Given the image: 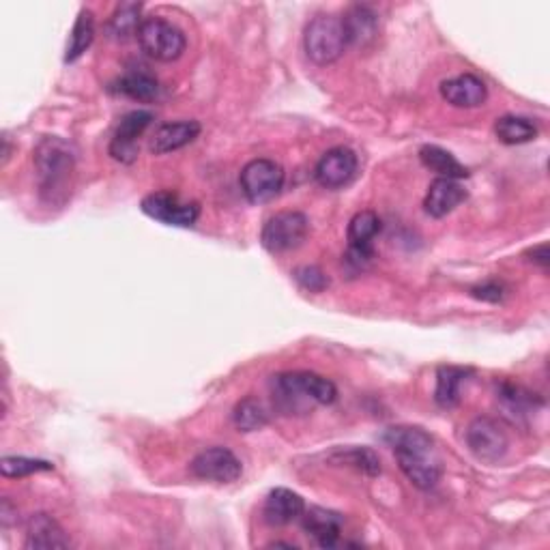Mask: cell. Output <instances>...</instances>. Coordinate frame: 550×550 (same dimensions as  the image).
Returning a JSON list of instances; mask_svg holds the SVG:
<instances>
[{
	"label": "cell",
	"instance_id": "obj_1",
	"mask_svg": "<svg viewBox=\"0 0 550 550\" xmlns=\"http://www.w3.org/2000/svg\"><path fill=\"white\" fill-rule=\"evenodd\" d=\"M385 441L392 445L400 471L419 490H432L441 482L443 465L434 447V439L422 428H389Z\"/></svg>",
	"mask_w": 550,
	"mask_h": 550
},
{
	"label": "cell",
	"instance_id": "obj_2",
	"mask_svg": "<svg viewBox=\"0 0 550 550\" xmlns=\"http://www.w3.org/2000/svg\"><path fill=\"white\" fill-rule=\"evenodd\" d=\"M338 389L329 379L314 372H284L273 376V400L284 413H310L314 407H329Z\"/></svg>",
	"mask_w": 550,
	"mask_h": 550
},
{
	"label": "cell",
	"instance_id": "obj_3",
	"mask_svg": "<svg viewBox=\"0 0 550 550\" xmlns=\"http://www.w3.org/2000/svg\"><path fill=\"white\" fill-rule=\"evenodd\" d=\"M35 166L41 194L56 200V196L65 192L71 172H74V149L61 138H43L35 151Z\"/></svg>",
	"mask_w": 550,
	"mask_h": 550
},
{
	"label": "cell",
	"instance_id": "obj_4",
	"mask_svg": "<svg viewBox=\"0 0 550 550\" xmlns=\"http://www.w3.org/2000/svg\"><path fill=\"white\" fill-rule=\"evenodd\" d=\"M346 48H349V41H346L342 20L331 13H321L306 26L303 50L314 65L327 67L336 63Z\"/></svg>",
	"mask_w": 550,
	"mask_h": 550
},
{
	"label": "cell",
	"instance_id": "obj_5",
	"mask_svg": "<svg viewBox=\"0 0 550 550\" xmlns=\"http://www.w3.org/2000/svg\"><path fill=\"white\" fill-rule=\"evenodd\" d=\"M136 39L142 52L159 63L179 61L187 48V39L181 28L157 16L142 20Z\"/></svg>",
	"mask_w": 550,
	"mask_h": 550
},
{
	"label": "cell",
	"instance_id": "obj_6",
	"mask_svg": "<svg viewBox=\"0 0 550 550\" xmlns=\"http://www.w3.org/2000/svg\"><path fill=\"white\" fill-rule=\"evenodd\" d=\"M310 235V220L301 211H280L271 215L260 233V243L271 254L297 250Z\"/></svg>",
	"mask_w": 550,
	"mask_h": 550
},
{
	"label": "cell",
	"instance_id": "obj_7",
	"mask_svg": "<svg viewBox=\"0 0 550 550\" xmlns=\"http://www.w3.org/2000/svg\"><path fill=\"white\" fill-rule=\"evenodd\" d=\"M284 181V168L267 157L252 159V162L243 166L239 177L241 190L252 205H265V202H271L275 196H280Z\"/></svg>",
	"mask_w": 550,
	"mask_h": 550
},
{
	"label": "cell",
	"instance_id": "obj_8",
	"mask_svg": "<svg viewBox=\"0 0 550 550\" xmlns=\"http://www.w3.org/2000/svg\"><path fill=\"white\" fill-rule=\"evenodd\" d=\"M465 441L469 452L488 465L503 460L510 450V437L508 430L495 417H475L467 426Z\"/></svg>",
	"mask_w": 550,
	"mask_h": 550
},
{
	"label": "cell",
	"instance_id": "obj_9",
	"mask_svg": "<svg viewBox=\"0 0 550 550\" xmlns=\"http://www.w3.org/2000/svg\"><path fill=\"white\" fill-rule=\"evenodd\" d=\"M140 207L142 213L149 215L151 220L177 228L194 226L200 215L198 202L185 200L177 192H153L142 200Z\"/></svg>",
	"mask_w": 550,
	"mask_h": 550
},
{
	"label": "cell",
	"instance_id": "obj_10",
	"mask_svg": "<svg viewBox=\"0 0 550 550\" xmlns=\"http://www.w3.org/2000/svg\"><path fill=\"white\" fill-rule=\"evenodd\" d=\"M190 471L198 480L215 484H233L241 477L243 465L228 447H209V450L200 452L192 460Z\"/></svg>",
	"mask_w": 550,
	"mask_h": 550
},
{
	"label": "cell",
	"instance_id": "obj_11",
	"mask_svg": "<svg viewBox=\"0 0 550 550\" xmlns=\"http://www.w3.org/2000/svg\"><path fill=\"white\" fill-rule=\"evenodd\" d=\"M359 170V159L357 153L349 147H334L323 157L318 159L314 168V177L318 185H323L325 190H340V187L349 185Z\"/></svg>",
	"mask_w": 550,
	"mask_h": 550
},
{
	"label": "cell",
	"instance_id": "obj_12",
	"mask_svg": "<svg viewBox=\"0 0 550 550\" xmlns=\"http://www.w3.org/2000/svg\"><path fill=\"white\" fill-rule=\"evenodd\" d=\"M153 123V114L147 110H134L125 114L121 119L117 132H114L108 153L112 159H117L121 164H134L140 149H138V140L140 136L147 132V127Z\"/></svg>",
	"mask_w": 550,
	"mask_h": 550
},
{
	"label": "cell",
	"instance_id": "obj_13",
	"mask_svg": "<svg viewBox=\"0 0 550 550\" xmlns=\"http://www.w3.org/2000/svg\"><path fill=\"white\" fill-rule=\"evenodd\" d=\"M344 26V35L349 46L366 50L374 46L376 39H379L381 33V20L379 13H376L368 5H351L344 11V16L340 18Z\"/></svg>",
	"mask_w": 550,
	"mask_h": 550
},
{
	"label": "cell",
	"instance_id": "obj_14",
	"mask_svg": "<svg viewBox=\"0 0 550 550\" xmlns=\"http://www.w3.org/2000/svg\"><path fill=\"white\" fill-rule=\"evenodd\" d=\"M441 97L454 108H480L488 99V89L480 76L460 74L456 78L443 80L439 86Z\"/></svg>",
	"mask_w": 550,
	"mask_h": 550
},
{
	"label": "cell",
	"instance_id": "obj_15",
	"mask_svg": "<svg viewBox=\"0 0 550 550\" xmlns=\"http://www.w3.org/2000/svg\"><path fill=\"white\" fill-rule=\"evenodd\" d=\"M467 198H469V192L465 190V185H462L460 181L437 177L430 183L428 192H426L424 211L430 217H437V220H441V217L450 215L456 207H460Z\"/></svg>",
	"mask_w": 550,
	"mask_h": 550
},
{
	"label": "cell",
	"instance_id": "obj_16",
	"mask_svg": "<svg viewBox=\"0 0 550 550\" xmlns=\"http://www.w3.org/2000/svg\"><path fill=\"white\" fill-rule=\"evenodd\" d=\"M26 548L33 550H52V548H69L71 540L65 529L56 523L50 514H33L26 520Z\"/></svg>",
	"mask_w": 550,
	"mask_h": 550
},
{
	"label": "cell",
	"instance_id": "obj_17",
	"mask_svg": "<svg viewBox=\"0 0 550 550\" xmlns=\"http://www.w3.org/2000/svg\"><path fill=\"white\" fill-rule=\"evenodd\" d=\"M303 512H306V501H303L297 492L288 488L271 490L263 508V516L271 527L291 525L293 520L301 518Z\"/></svg>",
	"mask_w": 550,
	"mask_h": 550
},
{
	"label": "cell",
	"instance_id": "obj_18",
	"mask_svg": "<svg viewBox=\"0 0 550 550\" xmlns=\"http://www.w3.org/2000/svg\"><path fill=\"white\" fill-rule=\"evenodd\" d=\"M200 129L202 127L198 121H175V123L159 125L151 138V151L155 155L179 151L200 136Z\"/></svg>",
	"mask_w": 550,
	"mask_h": 550
},
{
	"label": "cell",
	"instance_id": "obj_19",
	"mask_svg": "<svg viewBox=\"0 0 550 550\" xmlns=\"http://www.w3.org/2000/svg\"><path fill=\"white\" fill-rule=\"evenodd\" d=\"M303 529L308 531L310 538L321 548H334L340 542L342 518L336 512L323 508H310L301 514Z\"/></svg>",
	"mask_w": 550,
	"mask_h": 550
},
{
	"label": "cell",
	"instance_id": "obj_20",
	"mask_svg": "<svg viewBox=\"0 0 550 550\" xmlns=\"http://www.w3.org/2000/svg\"><path fill=\"white\" fill-rule=\"evenodd\" d=\"M112 91L117 95L127 97V99L144 101V104H149V101H155L159 97L162 86H159L157 78L147 74V71H129V74L121 76L117 82L112 84Z\"/></svg>",
	"mask_w": 550,
	"mask_h": 550
},
{
	"label": "cell",
	"instance_id": "obj_21",
	"mask_svg": "<svg viewBox=\"0 0 550 550\" xmlns=\"http://www.w3.org/2000/svg\"><path fill=\"white\" fill-rule=\"evenodd\" d=\"M471 370L458 366H443L437 372V389H434V400L441 409H454L460 404L462 385L467 383Z\"/></svg>",
	"mask_w": 550,
	"mask_h": 550
},
{
	"label": "cell",
	"instance_id": "obj_22",
	"mask_svg": "<svg viewBox=\"0 0 550 550\" xmlns=\"http://www.w3.org/2000/svg\"><path fill=\"white\" fill-rule=\"evenodd\" d=\"M419 159H422V164L428 170L437 172L441 179L460 181L469 177V170L462 166L450 151L434 147V144H426V147H422V151H419Z\"/></svg>",
	"mask_w": 550,
	"mask_h": 550
},
{
	"label": "cell",
	"instance_id": "obj_23",
	"mask_svg": "<svg viewBox=\"0 0 550 550\" xmlns=\"http://www.w3.org/2000/svg\"><path fill=\"white\" fill-rule=\"evenodd\" d=\"M142 5L140 3H121L110 16L106 31L108 37L114 41H127L138 35V28L142 24Z\"/></svg>",
	"mask_w": 550,
	"mask_h": 550
},
{
	"label": "cell",
	"instance_id": "obj_24",
	"mask_svg": "<svg viewBox=\"0 0 550 550\" xmlns=\"http://www.w3.org/2000/svg\"><path fill=\"white\" fill-rule=\"evenodd\" d=\"M379 233H381V217L374 211H359L353 215V220L349 224V233H346V237H349V248L374 252L372 243Z\"/></svg>",
	"mask_w": 550,
	"mask_h": 550
},
{
	"label": "cell",
	"instance_id": "obj_25",
	"mask_svg": "<svg viewBox=\"0 0 550 550\" xmlns=\"http://www.w3.org/2000/svg\"><path fill=\"white\" fill-rule=\"evenodd\" d=\"M93 39H95L93 13L89 9H82L78 13V20H76L74 28H71L67 52H65V63H76L80 56L91 48Z\"/></svg>",
	"mask_w": 550,
	"mask_h": 550
},
{
	"label": "cell",
	"instance_id": "obj_26",
	"mask_svg": "<svg viewBox=\"0 0 550 550\" xmlns=\"http://www.w3.org/2000/svg\"><path fill=\"white\" fill-rule=\"evenodd\" d=\"M495 134L503 144H510V147H514V144H525L538 136V125H535L531 119L508 114V117L497 119Z\"/></svg>",
	"mask_w": 550,
	"mask_h": 550
},
{
	"label": "cell",
	"instance_id": "obj_27",
	"mask_svg": "<svg viewBox=\"0 0 550 550\" xmlns=\"http://www.w3.org/2000/svg\"><path fill=\"white\" fill-rule=\"evenodd\" d=\"M233 422L239 432H254L269 424V411L263 400L248 396L237 402V407L233 411Z\"/></svg>",
	"mask_w": 550,
	"mask_h": 550
},
{
	"label": "cell",
	"instance_id": "obj_28",
	"mask_svg": "<svg viewBox=\"0 0 550 550\" xmlns=\"http://www.w3.org/2000/svg\"><path fill=\"white\" fill-rule=\"evenodd\" d=\"M338 465L353 467L359 473H366L370 477H376L381 473V458L376 456L368 447H351V450H338L334 456Z\"/></svg>",
	"mask_w": 550,
	"mask_h": 550
},
{
	"label": "cell",
	"instance_id": "obj_29",
	"mask_svg": "<svg viewBox=\"0 0 550 550\" xmlns=\"http://www.w3.org/2000/svg\"><path fill=\"white\" fill-rule=\"evenodd\" d=\"M43 471H54L52 462L39 460V458H26V456H5L0 460V473H3V477H9V480H16V477H26L33 473H43Z\"/></svg>",
	"mask_w": 550,
	"mask_h": 550
},
{
	"label": "cell",
	"instance_id": "obj_30",
	"mask_svg": "<svg viewBox=\"0 0 550 550\" xmlns=\"http://www.w3.org/2000/svg\"><path fill=\"white\" fill-rule=\"evenodd\" d=\"M293 278L297 280V284L303 288V291H310V293H323L329 286L327 275L314 265H303V267L295 269Z\"/></svg>",
	"mask_w": 550,
	"mask_h": 550
},
{
	"label": "cell",
	"instance_id": "obj_31",
	"mask_svg": "<svg viewBox=\"0 0 550 550\" xmlns=\"http://www.w3.org/2000/svg\"><path fill=\"white\" fill-rule=\"evenodd\" d=\"M471 295L475 299H482V301H490V303H499L503 299V286L497 284V282H486L482 286H475Z\"/></svg>",
	"mask_w": 550,
	"mask_h": 550
},
{
	"label": "cell",
	"instance_id": "obj_32",
	"mask_svg": "<svg viewBox=\"0 0 550 550\" xmlns=\"http://www.w3.org/2000/svg\"><path fill=\"white\" fill-rule=\"evenodd\" d=\"M18 516V508H13L9 499H3V505H0V523L3 527H9L11 523H16Z\"/></svg>",
	"mask_w": 550,
	"mask_h": 550
},
{
	"label": "cell",
	"instance_id": "obj_33",
	"mask_svg": "<svg viewBox=\"0 0 550 550\" xmlns=\"http://www.w3.org/2000/svg\"><path fill=\"white\" fill-rule=\"evenodd\" d=\"M531 260H533V263H538V265H542L544 269L548 267V245L546 243H542V245H538V248H533L531 250Z\"/></svg>",
	"mask_w": 550,
	"mask_h": 550
},
{
	"label": "cell",
	"instance_id": "obj_34",
	"mask_svg": "<svg viewBox=\"0 0 550 550\" xmlns=\"http://www.w3.org/2000/svg\"><path fill=\"white\" fill-rule=\"evenodd\" d=\"M9 153H11V147H9V136H3V164L9 159Z\"/></svg>",
	"mask_w": 550,
	"mask_h": 550
}]
</instances>
